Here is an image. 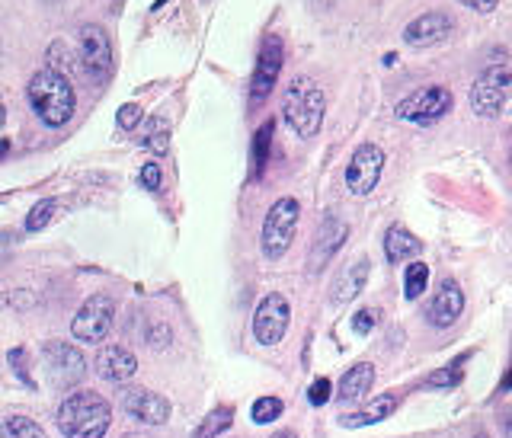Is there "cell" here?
Returning <instances> with one entry per match:
<instances>
[{"instance_id":"4fadbf2b","label":"cell","mask_w":512,"mask_h":438,"mask_svg":"<svg viewBox=\"0 0 512 438\" xmlns=\"http://www.w3.org/2000/svg\"><path fill=\"white\" fill-rule=\"evenodd\" d=\"M464 311V291L455 279H442L436 295L429 301V323L439 330H448Z\"/></svg>"},{"instance_id":"9c48e42d","label":"cell","mask_w":512,"mask_h":438,"mask_svg":"<svg viewBox=\"0 0 512 438\" xmlns=\"http://www.w3.org/2000/svg\"><path fill=\"white\" fill-rule=\"evenodd\" d=\"M282 61H285V45L279 36H266L260 45V55H256V68L250 77V103L260 106L266 96L272 93L282 71Z\"/></svg>"},{"instance_id":"30bf717a","label":"cell","mask_w":512,"mask_h":438,"mask_svg":"<svg viewBox=\"0 0 512 438\" xmlns=\"http://www.w3.org/2000/svg\"><path fill=\"white\" fill-rule=\"evenodd\" d=\"M77 61L93 80H103L112 71V45L103 26L87 23L77 36Z\"/></svg>"},{"instance_id":"ba28073f","label":"cell","mask_w":512,"mask_h":438,"mask_svg":"<svg viewBox=\"0 0 512 438\" xmlns=\"http://www.w3.org/2000/svg\"><path fill=\"white\" fill-rule=\"evenodd\" d=\"M288 320H292V307H288L285 295L272 291L260 304H256L253 314V336L260 346H279L282 336L288 330Z\"/></svg>"},{"instance_id":"9a60e30c","label":"cell","mask_w":512,"mask_h":438,"mask_svg":"<svg viewBox=\"0 0 512 438\" xmlns=\"http://www.w3.org/2000/svg\"><path fill=\"white\" fill-rule=\"evenodd\" d=\"M452 16L448 13H439V10H432V13H423V16H416V20L404 29V39L407 45H416V48H426V45H439L445 42L448 36H452Z\"/></svg>"},{"instance_id":"ab89813d","label":"cell","mask_w":512,"mask_h":438,"mask_svg":"<svg viewBox=\"0 0 512 438\" xmlns=\"http://www.w3.org/2000/svg\"><path fill=\"white\" fill-rule=\"evenodd\" d=\"M7 122V109H4V103H0V125Z\"/></svg>"},{"instance_id":"8fae6325","label":"cell","mask_w":512,"mask_h":438,"mask_svg":"<svg viewBox=\"0 0 512 438\" xmlns=\"http://www.w3.org/2000/svg\"><path fill=\"white\" fill-rule=\"evenodd\" d=\"M381 170H384V154L378 144H359V148L352 151L349 167H346V186L352 196H368V192H375V186L381 180Z\"/></svg>"},{"instance_id":"d4e9b609","label":"cell","mask_w":512,"mask_h":438,"mask_svg":"<svg viewBox=\"0 0 512 438\" xmlns=\"http://www.w3.org/2000/svg\"><path fill=\"white\" fill-rule=\"evenodd\" d=\"M0 435H4V438H45L42 426L32 423V419H26V416H10V419H4V426H0Z\"/></svg>"},{"instance_id":"8d00e7d4","label":"cell","mask_w":512,"mask_h":438,"mask_svg":"<svg viewBox=\"0 0 512 438\" xmlns=\"http://www.w3.org/2000/svg\"><path fill=\"white\" fill-rule=\"evenodd\" d=\"M500 387H503V391H512V368H509V375L503 378V384H500Z\"/></svg>"},{"instance_id":"4316f807","label":"cell","mask_w":512,"mask_h":438,"mask_svg":"<svg viewBox=\"0 0 512 438\" xmlns=\"http://www.w3.org/2000/svg\"><path fill=\"white\" fill-rule=\"evenodd\" d=\"M282 400L279 397H260L253 403V423H260V426H266V423H276V419L282 416Z\"/></svg>"},{"instance_id":"4dcf8cb0","label":"cell","mask_w":512,"mask_h":438,"mask_svg":"<svg viewBox=\"0 0 512 438\" xmlns=\"http://www.w3.org/2000/svg\"><path fill=\"white\" fill-rule=\"evenodd\" d=\"M333 397V384L327 378H317L311 387H308V400L314 403V407H324V403Z\"/></svg>"},{"instance_id":"cb8c5ba5","label":"cell","mask_w":512,"mask_h":438,"mask_svg":"<svg viewBox=\"0 0 512 438\" xmlns=\"http://www.w3.org/2000/svg\"><path fill=\"white\" fill-rule=\"evenodd\" d=\"M272 132H276V122H263V128L256 132L253 138V176H260L266 170V160H269V141H272Z\"/></svg>"},{"instance_id":"484cf974","label":"cell","mask_w":512,"mask_h":438,"mask_svg":"<svg viewBox=\"0 0 512 438\" xmlns=\"http://www.w3.org/2000/svg\"><path fill=\"white\" fill-rule=\"evenodd\" d=\"M429 285V266L426 263H410L407 272H404V295L410 301H416L426 291Z\"/></svg>"},{"instance_id":"603a6c76","label":"cell","mask_w":512,"mask_h":438,"mask_svg":"<svg viewBox=\"0 0 512 438\" xmlns=\"http://www.w3.org/2000/svg\"><path fill=\"white\" fill-rule=\"evenodd\" d=\"M231 423H234L231 407H218L215 413H208V416L202 419V426L196 429V438H218L221 432H228V429H231Z\"/></svg>"},{"instance_id":"60d3db41","label":"cell","mask_w":512,"mask_h":438,"mask_svg":"<svg viewBox=\"0 0 512 438\" xmlns=\"http://www.w3.org/2000/svg\"><path fill=\"white\" fill-rule=\"evenodd\" d=\"M474 438H490V435H487V432H477Z\"/></svg>"},{"instance_id":"ac0fdd59","label":"cell","mask_w":512,"mask_h":438,"mask_svg":"<svg viewBox=\"0 0 512 438\" xmlns=\"http://www.w3.org/2000/svg\"><path fill=\"white\" fill-rule=\"evenodd\" d=\"M368 272H372V263L365 256H359L356 263H349L340 275H336L333 291H330V301L333 304H349L362 295V288L368 282Z\"/></svg>"},{"instance_id":"3957f363","label":"cell","mask_w":512,"mask_h":438,"mask_svg":"<svg viewBox=\"0 0 512 438\" xmlns=\"http://www.w3.org/2000/svg\"><path fill=\"white\" fill-rule=\"evenodd\" d=\"M324 112H327V96L317 87L314 77H295L288 84L282 96V116L292 125V132L301 138H314L324 125Z\"/></svg>"},{"instance_id":"2e32d148","label":"cell","mask_w":512,"mask_h":438,"mask_svg":"<svg viewBox=\"0 0 512 438\" xmlns=\"http://www.w3.org/2000/svg\"><path fill=\"white\" fill-rule=\"evenodd\" d=\"M346 234H349V227H346L343 218L327 215L324 221H320L317 237H314V247H311V272H320V269L330 263L333 253L346 243Z\"/></svg>"},{"instance_id":"ffe728a7","label":"cell","mask_w":512,"mask_h":438,"mask_svg":"<svg viewBox=\"0 0 512 438\" xmlns=\"http://www.w3.org/2000/svg\"><path fill=\"white\" fill-rule=\"evenodd\" d=\"M384 253H388L391 263H400V259H413L423 253V240L413 237L407 227L394 224L388 234H384Z\"/></svg>"},{"instance_id":"e0dca14e","label":"cell","mask_w":512,"mask_h":438,"mask_svg":"<svg viewBox=\"0 0 512 438\" xmlns=\"http://www.w3.org/2000/svg\"><path fill=\"white\" fill-rule=\"evenodd\" d=\"M93 365H96V375H100L103 381H112V384H122L128 378H135V371H138L135 355L125 346H103L100 352H96Z\"/></svg>"},{"instance_id":"d6a6232c","label":"cell","mask_w":512,"mask_h":438,"mask_svg":"<svg viewBox=\"0 0 512 438\" xmlns=\"http://www.w3.org/2000/svg\"><path fill=\"white\" fill-rule=\"evenodd\" d=\"M141 183H144V189L157 192V189H160V183H164V173H160V167H157V164H144V167H141Z\"/></svg>"},{"instance_id":"f546056e","label":"cell","mask_w":512,"mask_h":438,"mask_svg":"<svg viewBox=\"0 0 512 438\" xmlns=\"http://www.w3.org/2000/svg\"><path fill=\"white\" fill-rule=\"evenodd\" d=\"M375 323H378V311L375 307H362V311L352 317V330H356L359 336H368L375 330Z\"/></svg>"},{"instance_id":"836d02e7","label":"cell","mask_w":512,"mask_h":438,"mask_svg":"<svg viewBox=\"0 0 512 438\" xmlns=\"http://www.w3.org/2000/svg\"><path fill=\"white\" fill-rule=\"evenodd\" d=\"M148 343L157 349V346H167L170 343V330L164 327V323H154V327H151V339H148Z\"/></svg>"},{"instance_id":"1f68e13d","label":"cell","mask_w":512,"mask_h":438,"mask_svg":"<svg viewBox=\"0 0 512 438\" xmlns=\"http://www.w3.org/2000/svg\"><path fill=\"white\" fill-rule=\"evenodd\" d=\"M116 122H119V128H128V132H132V128L141 122V106H138V103H125V106L119 109Z\"/></svg>"},{"instance_id":"6da1fadb","label":"cell","mask_w":512,"mask_h":438,"mask_svg":"<svg viewBox=\"0 0 512 438\" xmlns=\"http://www.w3.org/2000/svg\"><path fill=\"white\" fill-rule=\"evenodd\" d=\"M26 96H29L32 112H36L48 128H58L74 116V106H77L74 87L61 71L45 68L39 74H32Z\"/></svg>"},{"instance_id":"f35d334b","label":"cell","mask_w":512,"mask_h":438,"mask_svg":"<svg viewBox=\"0 0 512 438\" xmlns=\"http://www.w3.org/2000/svg\"><path fill=\"white\" fill-rule=\"evenodd\" d=\"M272 438H298V435H295V432H276Z\"/></svg>"},{"instance_id":"d6986e66","label":"cell","mask_w":512,"mask_h":438,"mask_svg":"<svg viewBox=\"0 0 512 438\" xmlns=\"http://www.w3.org/2000/svg\"><path fill=\"white\" fill-rule=\"evenodd\" d=\"M375 384V365L372 362H359L352 365L343 381H340V391H336V400L340 403H359L368 391H372Z\"/></svg>"},{"instance_id":"52a82bcc","label":"cell","mask_w":512,"mask_h":438,"mask_svg":"<svg viewBox=\"0 0 512 438\" xmlns=\"http://www.w3.org/2000/svg\"><path fill=\"white\" fill-rule=\"evenodd\" d=\"M448 109H452V93L445 87H423V90H413L407 100H400L397 119H404L410 125H432V122H439Z\"/></svg>"},{"instance_id":"7c38bea8","label":"cell","mask_w":512,"mask_h":438,"mask_svg":"<svg viewBox=\"0 0 512 438\" xmlns=\"http://www.w3.org/2000/svg\"><path fill=\"white\" fill-rule=\"evenodd\" d=\"M122 410L144 426H164L170 419V400L148 387H128L122 394Z\"/></svg>"},{"instance_id":"83f0119b","label":"cell","mask_w":512,"mask_h":438,"mask_svg":"<svg viewBox=\"0 0 512 438\" xmlns=\"http://www.w3.org/2000/svg\"><path fill=\"white\" fill-rule=\"evenodd\" d=\"M55 208H58V202L55 199H42L32 212L26 215V231L29 234H36V231H42V227L52 221V215H55Z\"/></svg>"},{"instance_id":"74e56055","label":"cell","mask_w":512,"mask_h":438,"mask_svg":"<svg viewBox=\"0 0 512 438\" xmlns=\"http://www.w3.org/2000/svg\"><path fill=\"white\" fill-rule=\"evenodd\" d=\"M122 438H151V435H144V432H128V435H122Z\"/></svg>"},{"instance_id":"e575fe53","label":"cell","mask_w":512,"mask_h":438,"mask_svg":"<svg viewBox=\"0 0 512 438\" xmlns=\"http://www.w3.org/2000/svg\"><path fill=\"white\" fill-rule=\"evenodd\" d=\"M458 4H464L468 10H477V13H490V10H496L500 0H458Z\"/></svg>"},{"instance_id":"5b68a950","label":"cell","mask_w":512,"mask_h":438,"mask_svg":"<svg viewBox=\"0 0 512 438\" xmlns=\"http://www.w3.org/2000/svg\"><path fill=\"white\" fill-rule=\"evenodd\" d=\"M512 96V68L506 64H493L474 80L471 87V109L477 116H500L503 106Z\"/></svg>"},{"instance_id":"f1b7e54d","label":"cell","mask_w":512,"mask_h":438,"mask_svg":"<svg viewBox=\"0 0 512 438\" xmlns=\"http://www.w3.org/2000/svg\"><path fill=\"white\" fill-rule=\"evenodd\" d=\"M464 378V371L461 365H448V368H439V371H432V375L426 378V387H439V391H448V387H458Z\"/></svg>"},{"instance_id":"8992f818","label":"cell","mask_w":512,"mask_h":438,"mask_svg":"<svg viewBox=\"0 0 512 438\" xmlns=\"http://www.w3.org/2000/svg\"><path fill=\"white\" fill-rule=\"evenodd\" d=\"M116 320V301L109 295H93L80 304L77 317L71 320V336L77 343H103Z\"/></svg>"},{"instance_id":"7402d4cb","label":"cell","mask_w":512,"mask_h":438,"mask_svg":"<svg viewBox=\"0 0 512 438\" xmlns=\"http://www.w3.org/2000/svg\"><path fill=\"white\" fill-rule=\"evenodd\" d=\"M141 144H144V148H148L154 157L167 154V148H170V122H167L164 116H154V119L144 122Z\"/></svg>"},{"instance_id":"5bb4252c","label":"cell","mask_w":512,"mask_h":438,"mask_svg":"<svg viewBox=\"0 0 512 438\" xmlns=\"http://www.w3.org/2000/svg\"><path fill=\"white\" fill-rule=\"evenodd\" d=\"M45 365H48V371H52V378L58 384H68V387H74L87 371L84 355H80L68 343H48L45 346Z\"/></svg>"},{"instance_id":"44dd1931","label":"cell","mask_w":512,"mask_h":438,"mask_svg":"<svg viewBox=\"0 0 512 438\" xmlns=\"http://www.w3.org/2000/svg\"><path fill=\"white\" fill-rule=\"evenodd\" d=\"M394 410H397V397L381 394L375 403H368V407L359 410L356 416H343V426H349V429H356V426H372V423H381V419H388Z\"/></svg>"},{"instance_id":"277c9868","label":"cell","mask_w":512,"mask_h":438,"mask_svg":"<svg viewBox=\"0 0 512 438\" xmlns=\"http://www.w3.org/2000/svg\"><path fill=\"white\" fill-rule=\"evenodd\" d=\"M298 221H301V205L298 199H279L272 202V208L266 212L263 221V234H260V247L266 259H282L288 253L298 231Z\"/></svg>"},{"instance_id":"d590c367","label":"cell","mask_w":512,"mask_h":438,"mask_svg":"<svg viewBox=\"0 0 512 438\" xmlns=\"http://www.w3.org/2000/svg\"><path fill=\"white\" fill-rule=\"evenodd\" d=\"M503 432H506V435L512 438V407H509V410L503 413Z\"/></svg>"},{"instance_id":"7a4b0ae2","label":"cell","mask_w":512,"mask_h":438,"mask_svg":"<svg viewBox=\"0 0 512 438\" xmlns=\"http://www.w3.org/2000/svg\"><path fill=\"white\" fill-rule=\"evenodd\" d=\"M112 426L109 403L93 391H77L61 403L58 429L64 438H103Z\"/></svg>"}]
</instances>
